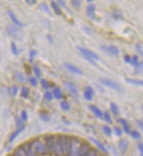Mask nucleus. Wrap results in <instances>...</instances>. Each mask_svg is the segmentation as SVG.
<instances>
[{
  "label": "nucleus",
  "mask_w": 143,
  "mask_h": 156,
  "mask_svg": "<svg viewBox=\"0 0 143 156\" xmlns=\"http://www.w3.org/2000/svg\"><path fill=\"white\" fill-rule=\"evenodd\" d=\"M30 143H31V146H32L33 150L34 151V153L36 154L37 156L49 155L48 150H47V148L44 141L41 140V138H34Z\"/></svg>",
  "instance_id": "obj_1"
},
{
  "label": "nucleus",
  "mask_w": 143,
  "mask_h": 156,
  "mask_svg": "<svg viewBox=\"0 0 143 156\" xmlns=\"http://www.w3.org/2000/svg\"><path fill=\"white\" fill-rule=\"evenodd\" d=\"M77 49L83 56V58L86 59L90 64H91L93 65H97L95 63L96 60H100V58L98 54H96L95 52H93L90 50H87V49L82 48V47H77Z\"/></svg>",
  "instance_id": "obj_2"
},
{
  "label": "nucleus",
  "mask_w": 143,
  "mask_h": 156,
  "mask_svg": "<svg viewBox=\"0 0 143 156\" xmlns=\"http://www.w3.org/2000/svg\"><path fill=\"white\" fill-rule=\"evenodd\" d=\"M82 140L77 137H71V142L69 146V151L68 156H78L80 146L82 144Z\"/></svg>",
  "instance_id": "obj_3"
},
{
  "label": "nucleus",
  "mask_w": 143,
  "mask_h": 156,
  "mask_svg": "<svg viewBox=\"0 0 143 156\" xmlns=\"http://www.w3.org/2000/svg\"><path fill=\"white\" fill-rule=\"evenodd\" d=\"M99 81H100V83L103 84L104 86H105V87H107L109 88H112V89L119 92L120 94H123L125 92L124 89L122 88V87L120 84H118L117 82H115L114 80H112L111 78H99Z\"/></svg>",
  "instance_id": "obj_4"
},
{
  "label": "nucleus",
  "mask_w": 143,
  "mask_h": 156,
  "mask_svg": "<svg viewBox=\"0 0 143 156\" xmlns=\"http://www.w3.org/2000/svg\"><path fill=\"white\" fill-rule=\"evenodd\" d=\"M6 32L10 36H12L14 39H23V32L21 31L20 27H16L15 25H12V24L8 25L6 27Z\"/></svg>",
  "instance_id": "obj_5"
},
{
  "label": "nucleus",
  "mask_w": 143,
  "mask_h": 156,
  "mask_svg": "<svg viewBox=\"0 0 143 156\" xmlns=\"http://www.w3.org/2000/svg\"><path fill=\"white\" fill-rule=\"evenodd\" d=\"M44 143L48 150L49 155L54 156V150H55V139H56V135H46L43 138Z\"/></svg>",
  "instance_id": "obj_6"
},
{
  "label": "nucleus",
  "mask_w": 143,
  "mask_h": 156,
  "mask_svg": "<svg viewBox=\"0 0 143 156\" xmlns=\"http://www.w3.org/2000/svg\"><path fill=\"white\" fill-rule=\"evenodd\" d=\"M60 139H61L62 155L68 156L69 146H70V142H71V137L67 136V135H60Z\"/></svg>",
  "instance_id": "obj_7"
},
{
  "label": "nucleus",
  "mask_w": 143,
  "mask_h": 156,
  "mask_svg": "<svg viewBox=\"0 0 143 156\" xmlns=\"http://www.w3.org/2000/svg\"><path fill=\"white\" fill-rule=\"evenodd\" d=\"M100 49L102 50L104 53H106L107 55L110 56H113V57H117L120 54V50L116 46L111 45V46H101Z\"/></svg>",
  "instance_id": "obj_8"
},
{
  "label": "nucleus",
  "mask_w": 143,
  "mask_h": 156,
  "mask_svg": "<svg viewBox=\"0 0 143 156\" xmlns=\"http://www.w3.org/2000/svg\"><path fill=\"white\" fill-rule=\"evenodd\" d=\"M64 87L72 95H74L76 97L78 95V90H77V87L74 83H72L70 81H65L64 82Z\"/></svg>",
  "instance_id": "obj_9"
},
{
  "label": "nucleus",
  "mask_w": 143,
  "mask_h": 156,
  "mask_svg": "<svg viewBox=\"0 0 143 156\" xmlns=\"http://www.w3.org/2000/svg\"><path fill=\"white\" fill-rule=\"evenodd\" d=\"M63 65L68 71H69L70 72H72L74 74H77V75H82L83 74V72H82L81 69H79L78 67H77L76 65H74L70 63H64Z\"/></svg>",
  "instance_id": "obj_10"
},
{
  "label": "nucleus",
  "mask_w": 143,
  "mask_h": 156,
  "mask_svg": "<svg viewBox=\"0 0 143 156\" xmlns=\"http://www.w3.org/2000/svg\"><path fill=\"white\" fill-rule=\"evenodd\" d=\"M90 144L87 141H82L81 146H80V149H79V153L78 156H87L88 152L90 149Z\"/></svg>",
  "instance_id": "obj_11"
},
{
  "label": "nucleus",
  "mask_w": 143,
  "mask_h": 156,
  "mask_svg": "<svg viewBox=\"0 0 143 156\" xmlns=\"http://www.w3.org/2000/svg\"><path fill=\"white\" fill-rule=\"evenodd\" d=\"M54 156H63L61 146V139L60 135H56L55 144V150H54Z\"/></svg>",
  "instance_id": "obj_12"
},
{
  "label": "nucleus",
  "mask_w": 143,
  "mask_h": 156,
  "mask_svg": "<svg viewBox=\"0 0 143 156\" xmlns=\"http://www.w3.org/2000/svg\"><path fill=\"white\" fill-rule=\"evenodd\" d=\"M7 13H8L10 19L12 21V23H13L16 27H24V24L18 19V17L15 15V13H14L13 12H12V11L9 10V11H7Z\"/></svg>",
  "instance_id": "obj_13"
},
{
  "label": "nucleus",
  "mask_w": 143,
  "mask_h": 156,
  "mask_svg": "<svg viewBox=\"0 0 143 156\" xmlns=\"http://www.w3.org/2000/svg\"><path fill=\"white\" fill-rule=\"evenodd\" d=\"M119 150L121 154H125L128 149V141L125 138H122L119 141Z\"/></svg>",
  "instance_id": "obj_14"
},
{
  "label": "nucleus",
  "mask_w": 143,
  "mask_h": 156,
  "mask_svg": "<svg viewBox=\"0 0 143 156\" xmlns=\"http://www.w3.org/2000/svg\"><path fill=\"white\" fill-rule=\"evenodd\" d=\"M93 95H94V90L90 86H87L84 89V92H83V97L85 98L87 101H91L93 98Z\"/></svg>",
  "instance_id": "obj_15"
},
{
  "label": "nucleus",
  "mask_w": 143,
  "mask_h": 156,
  "mask_svg": "<svg viewBox=\"0 0 143 156\" xmlns=\"http://www.w3.org/2000/svg\"><path fill=\"white\" fill-rule=\"evenodd\" d=\"M95 12H96V5L93 4H90L86 8V13H87L88 17L94 20L95 19Z\"/></svg>",
  "instance_id": "obj_16"
},
{
  "label": "nucleus",
  "mask_w": 143,
  "mask_h": 156,
  "mask_svg": "<svg viewBox=\"0 0 143 156\" xmlns=\"http://www.w3.org/2000/svg\"><path fill=\"white\" fill-rule=\"evenodd\" d=\"M90 140L91 141V142H93L97 146H98V148L103 152L104 154H105V155H108V150L106 149V147L103 145L101 142H99L98 139H95V138H90Z\"/></svg>",
  "instance_id": "obj_17"
},
{
  "label": "nucleus",
  "mask_w": 143,
  "mask_h": 156,
  "mask_svg": "<svg viewBox=\"0 0 143 156\" xmlns=\"http://www.w3.org/2000/svg\"><path fill=\"white\" fill-rule=\"evenodd\" d=\"M25 128H26V126H23V127H20V128H18L15 132H13L11 134L10 138H9V143H12V142L17 138V137L19 136L22 132H24Z\"/></svg>",
  "instance_id": "obj_18"
},
{
  "label": "nucleus",
  "mask_w": 143,
  "mask_h": 156,
  "mask_svg": "<svg viewBox=\"0 0 143 156\" xmlns=\"http://www.w3.org/2000/svg\"><path fill=\"white\" fill-rule=\"evenodd\" d=\"M24 148H25V151L26 153V155L27 156H37L36 154L34 153V151L33 150L32 148V146H31V143L30 142H26L23 145Z\"/></svg>",
  "instance_id": "obj_19"
},
{
  "label": "nucleus",
  "mask_w": 143,
  "mask_h": 156,
  "mask_svg": "<svg viewBox=\"0 0 143 156\" xmlns=\"http://www.w3.org/2000/svg\"><path fill=\"white\" fill-rule=\"evenodd\" d=\"M89 109L92 111V113L95 115V117H98L100 119H103V112L98 107H96L94 105H90L89 106Z\"/></svg>",
  "instance_id": "obj_20"
},
{
  "label": "nucleus",
  "mask_w": 143,
  "mask_h": 156,
  "mask_svg": "<svg viewBox=\"0 0 143 156\" xmlns=\"http://www.w3.org/2000/svg\"><path fill=\"white\" fill-rule=\"evenodd\" d=\"M12 156H27L26 153L25 151V148L23 146V145H21L20 146H18L12 153Z\"/></svg>",
  "instance_id": "obj_21"
},
{
  "label": "nucleus",
  "mask_w": 143,
  "mask_h": 156,
  "mask_svg": "<svg viewBox=\"0 0 143 156\" xmlns=\"http://www.w3.org/2000/svg\"><path fill=\"white\" fill-rule=\"evenodd\" d=\"M118 122L122 125L123 129H124V132H125V133H129V132H130V131H131L130 125L128 124V123L126 122L125 119H124V118H120V119L118 120Z\"/></svg>",
  "instance_id": "obj_22"
},
{
  "label": "nucleus",
  "mask_w": 143,
  "mask_h": 156,
  "mask_svg": "<svg viewBox=\"0 0 143 156\" xmlns=\"http://www.w3.org/2000/svg\"><path fill=\"white\" fill-rule=\"evenodd\" d=\"M125 81L133 86H135V87H142L143 82L142 80L141 79H134V78H125Z\"/></svg>",
  "instance_id": "obj_23"
},
{
  "label": "nucleus",
  "mask_w": 143,
  "mask_h": 156,
  "mask_svg": "<svg viewBox=\"0 0 143 156\" xmlns=\"http://www.w3.org/2000/svg\"><path fill=\"white\" fill-rule=\"evenodd\" d=\"M52 94H53V96L55 98L56 100H61V99H62V96H63L61 88H59V87H55V88L53 89Z\"/></svg>",
  "instance_id": "obj_24"
},
{
  "label": "nucleus",
  "mask_w": 143,
  "mask_h": 156,
  "mask_svg": "<svg viewBox=\"0 0 143 156\" xmlns=\"http://www.w3.org/2000/svg\"><path fill=\"white\" fill-rule=\"evenodd\" d=\"M51 6L54 9V12L55 13V14L58 15V16H61V13H61V8L57 4V3L55 2V1H51Z\"/></svg>",
  "instance_id": "obj_25"
},
{
  "label": "nucleus",
  "mask_w": 143,
  "mask_h": 156,
  "mask_svg": "<svg viewBox=\"0 0 143 156\" xmlns=\"http://www.w3.org/2000/svg\"><path fill=\"white\" fill-rule=\"evenodd\" d=\"M14 77L20 83H26V78L25 77V75L23 73H21L20 72H14Z\"/></svg>",
  "instance_id": "obj_26"
},
{
  "label": "nucleus",
  "mask_w": 143,
  "mask_h": 156,
  "mask_svg": "<svg viewBox=\"0 0 143 156\" xmlns=\"http://www.w3.org/2000/svg\"><path fill=\"white\" fill-rule=\"evenodd\" d=\"M110 108H111V111L112 112L113 115H115V116H119L120 115V109H119V106L116 103L111 102Z\"/></svg>",
  "instance_id": "obj_27"
},
{
  "label": "nucleus",
  "mask_w": 143,
  "mask_h": 156,
  "mask_svg": "<svg viewBox=\"0 0 143 156\" xmlns=\"http://www.w3.org/2000/svg\"><path fill=\"white\" fill-rule=\"evenodd\" d=\"M29 94H30L29 89L26 87H23L22 89H21V96L24 99H27L29 97Z\"/></svg>",
  "instance_id": "obj_28"
},
{
  "label": "nucleus",
  "mask_w": 143,
  "mask_h": 156,
  "mask_svg": "<svg viewBox=\"0 0 143 156\" xmlns=\"http://www.w3.org/2000/svg\"><path fill=\"white\" fill-rule=\"evenodd\" d=\"M39 117H40L41 120H42L43 122H46V123L50 121V117H49V115H48L47 113H46V112H41L40 115H39Z\"/></svg>",
  "instance_id": "obj_29"
},
{
  "label": "nucleus",
  "mask_w": 143,
  "mask_h": 156,
  "mask_svg": "<svg viewBox=\"0 0 143 156\" xmlns=\"http://www.w3.org/2000/svg\"><path fill=\"white\" fill-rule=\"evenodd\" d=\"M102 130L103 132H104V133L107 137L112 136V129L110 128V126H108V125H103Z\"/></svg>",
  "instance_id": "obj_30"
},
{
  "label": "nucleus",
  "mask_w": 143,
  "mask_h": 156,
  "mask_svg": "<svg viewBox=\"0 0 143 156\" xmlns=\"http://www.w3.org/2000/svg\"><path fill=\"white\" fill-rule=\"evenodd\" d=\"M87 156H102L101 154L98 152V149H94V148H90V151L88 152Z\"/></svg>",
  "instance_id": "obj_31"
},
{
  "label": "nucleus",
  "mask_w": 143,
  "mask_h": 156,
  "mask_svg": "<svg viewBox=\"0 0 143 156\" xmlns=\"http://www.w3.org/2000/svg\"><path fill=\"white\" fill-rule=\"evenodd\" d=\"M103 119H104L106 123H110V124L112 123V117H111L110 114H109L108 112H104V113H103Z\"/></svg>",
  "instance_id": "obj_32"
},
{
  "label": "nucleus",
  "mask_w": 143,
  "mask_h": 156,
  "mask_svg": "<svg viewBox=\"0 0 143 156\" xmlns=\"http://www.w3.org/2000/svg\"><path fill=\"white\" fill-rule=\"evenodd\" d=\"M34 72L36 78H41V70L37 64L34 65Z\"/></svg>",
  "instance_id": "obj_33"
},
{
  "label": "nucleus",
  "mask_w": 143,
  "mask_h": 156,
  "mask_svg": "<svg viewBox=\"0 0 143 156\" xmlns=\"http://www.w3.org/2000/svg\"><path fill=\"white\" fill-rule=\"evenodd\" d=\"M11 50H12L13 55H18L19 54V49H18L17 45L15 44V42H13V41L11 42Z\"/></svg>",
  "instance_id": "obj_34"
},
{
  "label": "nucleus",
  "mask_w": 143,
  "mask_h": 156,
  "mask_svg": "<svg viewBox=\"0 0 143 156\" xmlns=\"http://www.w3.org/2000/svg\"><path fill=\"white\" fill-rule=\"evenodd\" d=\"M9 92H10V94H11L12 96H16L17 94H18V92H19V88H18L17 86H12V87L9 89Z\"/></svg>",
  "instance_id": "obj_35"
},
{
  "label": "nucleus",
  "mask_w": 143,
  "mask_h": 156,
  "mask_svg": "<svg viewBox=\"0 0 143 156\" xmlns=\"http://www.w3.org/2000/svg\"><path fill=\"white\" fill-rule=\"evenodd\" d=\"M129 133L131 134V136L133 137L134 138H135V139H140V138H141V133H140L138 131H136V130L130 131Z\"/></svg>",
  "instance_id": "obj_36"
},
{
  "label": "nucleus",
  "mask_w": 143,
  "mask_h": 156,
  "mask_svg": "<svg viewBox=\"0 0 143 156\" xmlns=\"http://www.w3.org/2000/svg\"><path fill=\"white\" fill-rule=\"evenodd\" d=\"M15 123H16V127H17V129L18 128H20V127H23V126H25V122H23L22 121V119H21L20 117H16V119H15Z\"/></svg>",
  "instance_id": "obj_37"
},
{
  "label": "nucleus",
  "mask_w": 143,
  "mask_h": 156,
  "mask_svg": "<svg viewBox=\"0 0 143 156\" xmlns=\"http://www.w3.org/2000/svg\"><path fill=\"white\" fill-rule=\"evenodd\" d=\"M40 9H41L44 13H47V14H50V11H49L48 6L47 5V4H45V3L41 4H40Z\"/></svg>",
  "instance_id": "obj_38"
},
{
  "label": "nucleus",
  "mask_w": 143,
  "mask_h": 156,
  "mask_svg": "<svg viewBox=\"0 0 143 156\" xmlns=\"http://www.w3.org/2000/svg\"><path fill=\"white\" fill-rule=\"evenodd\" d=\"M41 87L44 88V89H48L49 87H50V84H49V82L47 80V79H41Z\"/></svg>",
  "instance_id": "obj_39"
},
{
  "label": "nucleus",
  "mask_w": 143,
  "mask_h": 156,
  "mask_svg": "<svg viewBox=\"0 0 143 156\" xmlns=\"http://www.w3.org/2000/svg\"><path fill=\"white\" fill-rule=\"evenodd\" d=\"M139 57L138 56H134L131 58V64H133L134 67L137 66V64H139Z\"/></svg>",
  "instance_id": "obj_40"
},
{
  "label": "nucleus",
  "mask_w": 143,
  "mask_h": 156,
  "mask_svg": "<svg viewBox=\"0 0 143 156\" xmlns=\"http://www.w3.org/2000/svg\"><path fill=\"white\" fill-rule=\"evenodd\" d=\"M61 108L63 110H69V103L66 101H61Z\"/></svg>",
  "instance_id": "obj_41"
},
{
  "label": "nucleus",
  "mask_w": 143,
  "mask_h": 156,
  "mask_svg": "<svg viewBox=\"0 0 143 156\" xmlns=\"http://www.w3.org/2000/svg\"><path fill=\"white\" fill-rule=\"evenodd\" d=\"M44 96H45V99L47 101H51L52 100H53V94L51 93V92H49V91H47L46 93H45V95H44Z\"/></svg>",
  "instance_id": "obj_42"
},
{
  "label": "nucleus",
  "mask_w": 143,
  "mask_h": 156,
  "mask_svg": "<svg viewBox=\"0 0 143 156\" xmlns=\"http://www.w3.org/2000/svg\"><path fill=\"white\" fill-rule=\"evenodd\" d=\"M134 68H135V72L136 73H142V62H139L137 66H135Z\"/></svg>",
  "instance_id": "obj_43"
},
{
  "label": "nucleus",
  "mask_w": 143,
  "mask_h": 156,
  "mask_svg": "<svg viewBox=\"0 0 143 156\" xmlns=\"http://www.w3.org/2000/svg\"><path fill=\"white\" fill-rule=\"evenodd\" d=\"M35 56H36V51L34 50H31L30 51V54H29V61H30V63H33L34 62Z\"/></svg>",
  "instance_id": "obj_44"
},
{
  "label": "nucleus",
  "mask_w": 143,
  "mask_h": 156,
  "mask_svg": "<svg viewBox=\"0 0 143 156\" xmlns=\"http://www.w3.org/2000/svg\"><path fill=\"white\" fill-rule=\"evenodd\" d=\"M29 82H30V84L33 87H36L38 85V79L36 78H34V77H31V78H29Z\"/></svg>",
  "instance_id": "obj_45"
},
{
  "label": "nucleus",
  "mask_w": 143,
  "mask_h": 156,
  "mask_svg": "<svg viewBox=\"0 0 143 156\" xmlns=\"http://www.w3.org/2000/svg\"><path fill=\"white\" fill-rule=\"evenodd\" d=\"M20 118L22 119V121H23V122H26V121L27 120L28 116H27V112H26V110H22V111H21Z\"/></svg>",
  "instance_id": "obj_46"
},
{
  "label": "nucleus",
  "mask_w": 143,
  "mask_h": 156,
  "mask_svg": "<svg viewBox=\"0 0 143 156\" xmlns=\"http://www.w3.org/2000/svg\"><path fill=\"white\" fill-rule=\"evenodd\" d=\"M114 132H115V134L117 135L118 137H120L122 135L123 133V131L120 128V127H114Z\"/></svg>",
  "instance_id": "obj_47"
},
{
  "label": "nucleus",
  "mask_w": 143,
  "mask_h": 156,
  "mask_svg": "<svg viewBox=\"0 0 143 156\" xmlns=\"http://www.w3.org/2000/svg\"><path fill=\"white\" fill-rule=\"evenodd\" d=\"M71 4L76 8H79L81 6V1H79V0H73V1H71Z\"/></svg>",
  "instance_id": "obj_48"
},
{
  "label": "nucleus",
  "mask_w": 143,
  "mask_h": 156,
  "mask_svg": "<svg viewBox=\"0 0 143 156\" xmlns=\"http://www.w3.org/2000/svg\"><path fill=\"white\" fill-rule=\"evenodd\" d=\"M136 50H137V52L140 54V56L142 57V46L141 43H137V44H136Z\"/></svg>",
  "instance_id": "obj_49"
},
{
  "label": "nucleus",
  "mask_w": 143,
  "mask_h": 156,
  "mask_svg": "<svg viewBox=\"0 0 143 156\" xmlns=\"http://www.w3.org/2000/svg\"><path fill=\"white\" fill-rule=\"evenodd\" d=\"M137 147H138V150L140 151V153H141V155H142L143 153V144L142 142H140V143H138L137 144Z\"/></svg>",
  "instance_id": "obj_50"
},
{
  "label": "nucleus",
  "mask_w": 143,
  "mask_h": 156,
  "mask_svg": "<svg viewBox=\"0 0 143 156\" xmlns=\"http://www.w3.org/2000/svg\"><path fill=\"white\" fill-rule=\"evenodd\" d=\"M124 60H125V63H127V64H131V57H130V56H128V55L124 56Z\"/></svg>",
  "instance_id": "obj_51"
},
{
  "label": "nucleus",
  "mask_w": 143,
  "mask_h": 156,
  "mask_svg": "<svg viewBox=\"0 0 143 156\" xmlns=\"http://www.w3.org/2000/svg\"><path fill=\"white\" fill-rule=\"evenodd\" d=\"M56 3H57V4H58L61 8V7H64V6H65V2L62 1V0H61H61H59V1H57Z\"/></svg>",
  "instance_id": "obj_52"
},
{
  "label": "nucleus",
  "mask_w": 143,
  "mask_h": 156,
  "mask_svg": "<svg viewBox=\"0 0 143 156\" xmlns=\"http://www.w3.org/2000/svg\"><path fill=\"white\" fill-rule=\"evenodd\" d=\"M26 2L29 4H37L36 0H26Z\"/></svg>",
  "instance_id": "obj_53"
},
{
  "label": "nucleus",
  "mask_w": 143,
  "mask_h": 156,
  "mask_svg": "<svg viewBox=\"0 0 143 156\" xmlns=\"http://www.w3.org/2000/svg\"><path fill=\"white\" fill-rule=\"evenodd\" d=\"M137 125L141 130H143V123L142 121H137Z\"/></svg>",
  "instance_id": "obj_54"
},
{
  "label": "nucleus",
  "mask_w": 143,
  "mask_h": 156,
  "mask_svg": "<svg viewBox=\"0 0 143 156\" xmlns=\"http://www.w3.org/2000/svg\"><path fill=\"white\" fill-rule=\"evenodd\" d=\"M87 2L90 3V4H91V2H93V1H92V0H87Z\"/></svg>",
  "instance_id": "obj_55"
},
{
  "label": "nucleus",
  "mask_w": 143,
  "mask_h": 156,
  "mask_svg": "<svg viewBox=\"0 0 143 156\" xmlns=\"http://www.w3.org/2000/svg\"><path fill=\"white\" fill-rule=\"evenodd\" d=\"M140 156H142V155H140Z\"/></svg>",
  "instance_id": "obj_56"
},
{
  "label": "nucleus",
  "mask_w": 143,
  "mask_h": 156,
  "mask_svg": "<svg viewBox=\"0 0 143 156\" xmlns=\"http://www.w3.org/2000/svg\"><path fill=\"white\" fill-rule=\"evenodd\" d=\"M7 156H12V155H7Z\"/></svg>",
  "instance_id": "obj_57"
}]
</instances>
